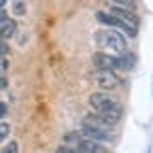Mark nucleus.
<instances>
[{"mask_svg": "<svg viewBox=\"0 0 153 153\" xmlns=\"http://www.w3.org/2000/svg\"><path fill=\"white\" fill-rule=\"evenodd\" d=\"M89 104H91L94 113H100V115H104V117H108L113 121H119L121 115H123V106L113 96H108L104 91H94L89 96Z\"/></svg>", "mask_w": 153, "mask_h": 153, "instance_id": "f257e3e1", "label": "nucleus"}, {"mask_svg": "<svg viewBox=\"0 0 153 153\" xmlns=\"http://www.w3.org/2000/svg\"><path fill=\"white\" fill-rule=\"evenodd\" d=\"M94 41H96V45L98 47H102V49H111V51H115V53H126V49H128V43H126V36L121 34V32H117V30H98L94 34Z\"/></svg>", "mask_w": 153, "mask_h": 153, "instance_id": "f03ea898", "label": "nucleus"}, {"mask_svg": "<svg viewBox=\"0 0 153 153\" xmlns=\"http://www.w3.org/2000/svg\"><path fill=\"white\" fill-rule=\"evenodd\" d=\"M111 15L117 17L119 22L130 30V36H132V38L138 34V17H136V13H134V11L123 9V7H117V4H111Z\"/></svg>", "mask_w": 153, "mask_h": 153, "instance_id": "7ed1b4c3", "label": "nucleus"}, {"mask_svg": "<svg viewBox=\"0 0 153 153\" xmlns=\"http://www.w3.org/2000/svg\"><path fill=\"white\" fill-rule=\"evenodd\" d=\"M79 134L81 138H87V140H94V143H113V132H106V130H100V128H94V126H85L81 123L79 128Z\"/></svg>", "mask_w": 153, "mask_h": 153, "instance_id": "20e7f679", "label": "nucleus"}, {"mask_svg": "<svg viewBox=\"0 0 153 153\" xmlns=\"http://www.w3.org/2000/svg\"><path fill=\"white\" fill-rule=\"evenodd\" d=\"M91 81L98 83V87L102 89H115L121 81H119V76L115 74V72H106V70H96L91 74Z\"/></svg>", "mask_w": 153, "mask_h": 153, "instance_id": "39448f33", "label": "nucleus"}, {"mask_svg": "<svg viewBox=\"0 0 153 153\" xmlns=\"http://www.w3.org/2000/svg\"><path fill=\"white\" fill-rule=\"evenodd\" d=\"M81 123H85V126H94V128H100V130L111 132V130L115 128V123H117V121H113V119L104 117V115H100V113H87L85 117H83V121H81Z\"/></svg>", "mask_w": 153, "mask_h": 153, "instance_id": "423d86ee", "label": "nucleus"}, {"mask_svg": "<svg viewBox=\"0 0 153 153\" xmlns=\"http://www.w3.org/2000/svg\"><path fill=\"white\" fill-rule=\"evenodd\" d=\"M91 62H94V68L96 70H106V72H115V64H117V62H115V55H108L104 51L94 53Z\"/></svg>", "mask_w": 153, "mask_h": 153, "instance_id": "0eeeda50", "label": "nucleus"}, {"mask_svg": "<svg viewBox=\"0 0 153 153\" xmlns=\"http://www.w3.org/2000/svg\"><path fill=\"white\" fill-rule=\"evenodd\" d=\"M96 19H98L100 24L108 26L111 30H117V32H126V34L130 36V30H128V28H126V26H123V24L119 22L117 17H113V15H111V11H108V13H106V11H98V13H96Z\"/></svg>", "mask_w": 153, "mask_h": 153, "instance_id": "6e6552de", "label": "nucleus"}, {"mask_svg": "<svg viewBox=\"0 0 153 153\" xmlns=\"http://www.w3.org/2000/svg\"><path fill=\"white\" fill-rule=\"evenodd\" d=\"M74 151H76V153H108L106 147H102L100 143L87 140V138H81L79 143H76V145H74Z\"/></svg>", "mask_w": 153, "mask_h": 153, "instance_id": "1a4fd4ad", "label": "nucleus"}, {"mask_svg": "<svg viewBox=\"0 0 153 153\" xmlns=\"http://www.w3.org/2000/svg\"><path fill=\"white\" fill-rule=\"evenodd\" d=\"M115 70H123V72H128V70H132L134 66H136V55L134 53H121V55H115Z\"/></svg>", "mask_w": 153, "mask_h": 153, "instance_id": "9d476101", "label": "nucleus"}, {"mask_svg": "<svg viewBox=\"0 0 153 153\" xmlns=\"http://www.w3.org/2000/svg\"><path fill=\"white\" fill-rule=\"evenodd\" d=\"M15 32H17V24L13 22V19H2L0 22V41H9V38H13L15 36Z\"/></svg>", "mask_w": 153, "mask_h": 153, "instance_id": "9b49d317", "label": "nucleus"}, {"mask_svg": "<svg viewBox=\"0 0 153 153\" xmlns=\"http://www.w3.org/2000/svg\"><path fill=\"white\" fill-rule=\"evenodd\" d=\"M2 153H19V145L15 140H11V143H7V147L2 149Z\"/></svg>", "mask_w": 153, "mask_h": 153, "instance_id": "f8f14e48", "label": "nucleus"}, {"mask_svg": "<svg viewBox=\"0 0 153 153\" xmlns=\"http://www.w3.org/2000/svg\"><path fill=\"white\" fill-rule=\"evenodd\" d=\"M9 132H11V126L2 121V123H0V143H2V140L9 136Z\"/></svg>", "mask_w": 153, "mask_h": 153, "instance_id": "ddd939ff", "label": "nucleus"}, {"mask_svg": "<svg viewBox=\"0 0 153 153\" xmlns=\"http://www.w3.org/2000/svg\"><path fill=\"white\" fill-rule=\"evenodd\" d=\"M13 13L15 15H24L26 13V4L24 2H13Z\"/></svg>", "mask_w": 153, "mask_h": 153, "instance_id": "4468645a", "label": "nucleus"}, {"mask_svg": "<svg viewBox=\"0 0 153 153\" xmlns=\"http://www.w3.org/2000/svg\"><path fill=\"white\" fill-rule=\"evenodd\" d=\"M7 70H9V62H7V57H2V60H0V79H4Z\"/></svg>", "mask_w": 153, "mask_h": 153, "instance_id": "2eb2a0df", "label": "nucleus"}, {"mask_svg": "<svg viewBox=\"0 0 153 153\" xmlns=\"http://www.w3.org/2000/svg\"><path fill=\"white\" fill-rule=\"evenodd\" d=\"M55 153H76L74 151V147H68V145H60L55 149Z\"/></svg>", "mask_w": 153, "mask_h": 153, "instance_id": "dca6fc26", "label": "nucleus"}, {"mask_svg": "<svg viewBox=\"0 0 153 153\" xmlns=\"http://www.w3.org/2000/svg\"><path fill=\"white\" fill-rule=\"evenodd\" d=\"M4 115H7V104L0 102V117H4Z\"/></svg>", "mask_w": 153, "mask_h": 153, "instance_id": "f3484780", "label": "nucleus"}, {"mask_svg": "<svg viewBox=\"0 0 153 153\" xmlns=\"http://www.w3.org/2000/svg\"><path fill=\"white\" fill-rule=\"evenodd\" d=\"M4 4H7V2H4V0H0V11H2V9H4Z\"/></svg>", "mask_w": 153, "mask_h": 153, "instance_id": "a211bd4d", "label": "nucleus"}]
</instances>
